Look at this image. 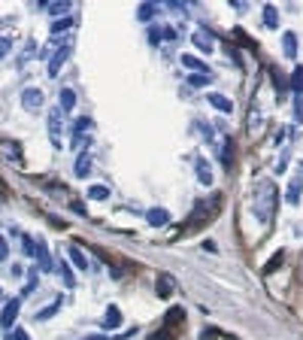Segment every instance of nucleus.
I'll list each match as a JSON object with an SVG mask.
<instances>
[{"label": "nucleus", "instance_id": "obj_1", "mask_svg": "<svg viewBox=\"0 0 303 340\" xmlns=\"http://www.w3.org/2000/svg\"><path fill=\"white\" fill-rule=\"evenodd\" d=\"M22 103H25V109H39L43 106V91L39 88H25V95H22Z\"/></svg>", "mask_w": 303, "mask_h": 340}, {"label": "nucleus", "instance_id": "obj_2", "mask_svg": "<svg viewBox=\"0 0 303 340\" xmlns=\"http://www.w3.org/2000/svg\"><path fill=\"white\" fill-rule=\"evenodd\" d=\"M15 316H18V301H9V304L3 307V316H0V325L9 331L12 328V322H15Z\"/></svg>", "mask_w": 303, "mask_h": 340}, {"label": "nucleus", "instance_id": "obj_3", "mask_svg": "<svg viewBox=\"0 0 303 340\" xmlns=\"http://www.w3.org/2000/svg\"><path fill=\"white\" fill-rule=\"evenodd\" d=\"M173 289H176V279H173L170 273H161V276H158V295H161V298H170Z\"/></svg>", "mask_w": 303, "mask_h": 340}, {"label": "nucleus", "instance_id": "obj_4", "mask_svg": "<svg viewBox=\"0 0 303 340\" xmlns=\"http://www.w3.org/2000/svg\"><path fill=\"white\" fill-rule=\"evenodd\" d=\"M67 49H61V52H58V55H55V58H52V64H49V76H58V67H61V64H64V61H67Z\"/></svg>", "mask_w": 303, "mask_h": 340}, {"label": "nucleus", "instance_id": "obj_5", "mask_svg": "<svg viewBox=\"0 0 303 340\" xmlns=\"http://www.w3.org/2000/svg\"><path fill=\"white\" fill-rule=\"evenodd\" d=\"M122 325V313H118V307H109L106 310V328H118Z\"/></svg>", "mask_w": 303, "mask_h": 340}, {"label": "nucleus", "instance_id": "obj_6", "mask_svg": "<svg viewBox=\"0 0 303 340\" xmlns=\"http://www.w3.org/2000/svg\"><path fill=\"white\" fill-rule=\"evenodd\" d=\"M209 103H212L215 109H221V112H231V101H228L225 95H209Z\"/></svg>", "mask_w": 303, "mask_h": 340}, {"label": "nucleus", "instance_id": "obj_7", "mask_svg": "<svg viewBox=\"0 0 303 340\" xmlns=\"http://www.w3.org/2000/svg\"><path fill=\"white\" fill-rule=\"evenodd\" d=\"M194 43H197V46H200L203 52H209V49H212V46H215V36H212V34H203V31H200V34L194 36Z\"/></svg>", "mask_w": 303, "mask_h": 340}, {"label": "nucleus", "instance_id": "obj_8", "mask_svg": "<svg viewBox=\"0 0 303 340\" xmlns=\"http://www.w3.org/2000/svg\"><path fill=\"white\" fill-rule=\"evenodd\" d=\"M182 64H185V67H194V70H200V73H206V76H209V67H206L203 61H197V58H191V55H182Z\"/></svg>", "mask_w": 303, "mask_h": 340}, {"label": "nucleus", "instance_id": "obj_9", "mask_svg": "<svg viewBox=\"0 0 303 340\" xmlns=\"http://www.w3.org/2000/svg\"><path fill=\"white\" fill-rule=\"evenodd\" d=\"M170 216H167V210H149V222L152 225H164Z\"/></svg>", "mask_w": 303, "mask_h": 340}, {"label": "nucleus", "instance_id": "obj_10", "mask_svg": "<svg viewBox=\"0 0 303 340\" xmlns=\"http://www.w3.org/2000/svg\"><path fill=\"white\" fill-rule=\"evenodd\" d=\"M73 103H76V95H73L70 88H64V91H61V106H58V109H73Z\"/></svg>", "mask_w": 303, "mask_h": 340}, {"label": "nucleus", "instance_id": "obj_11", "mask_svg": "<svg viewBox=\"0 0 303 340\" xmlns=\"http://www.w3.org/2000/svg\"><path fill=\"white\" fill-rule=\"evenodd\" d=\"M285 55H288V58L297 55V40H294V34H285Z\"/></svg>", "mask_w": 303, "mask_h": 340}, {"label": "nucleus", "instance_id": "obj_12", "mask_svg": "<svg viewBox=\"0 0 303 340\" xmlns=\"http://www.w3.org/2000/svg\"><path fill=\"white\" fill-rule=\"evenodd\" d=\"M264 25L276 28V6H264Z\"/></svg>", "mask_w": 303, "mask_h": 340}, {"label": "nucleus", "instance_id": "obj_13", "mask_svg": "<svg viewBox=\"0 0 303 340\" xmlns=\"http://www.w3.org/2000/svg\"><path fill=\"white\" fill-rule=\"evenodd\" d=\"M297 192H300V176H297V179L291 182V188H288V201H291V204H297V198H300Z\"/></svg>", "mask_w": 303, "mask_h": 340}, {"label": "nucleus", "instance_id": "obj_14", "mask_svg": "<svg viewBox=\"0 0 303 340\" xmlns=\"http://www.w3.org/2000/svg\"><path fill=\"white\" fill-rule=\"evenodd\" d=\"M88 167H91V161H88V155H82V158L76 161V173H79V176H85V173H88Z\"/></svg>", "mask_w": 303, "mask_h": 340}, {"label": "nucleus", "instance_id": "obj_15", "mask_svg": "<svg viewBox=\"0 0 303 340\" xmlns=\"http://www.w3.org/2000/svg\"><path fill=\"white\" fill-rule=\"evenodd\" d=\"M70 258H73V261H76V265H79V268H82V271H85V268H88V261H85V255H82V252H79V249H70Z\"/></svg>", "mask_w": 303, "mask_h": 340}, {"label": "nucleus", "instance_id": "obj_16", "mask_svg": "<svg viewBox=\"0 0 303 340\" xmlns=\"http://www.w3.org/2000/svg\"><path fill=\"white\" fill-rule=\"evenodd\" d=\"M58 307H61V301H55L52 307H46V310H39V313H36V319H49V316H52V313H55Z\"/></svg>", "mask_w": 303, "mask_h": 340}, {"label": "nucleus", "instance_id": "obj_17", "mask_svg": "<svg viewBox=\"0 0 303 340\" xmlns=\"http://www.w3.org/2000/svg\"><path fill=\"white\" fill-rule=\"evenodd\" d=\"M88 195H91V198H94V201H103V198H106V195H109V192H106V188H103V185H94V188H91V192H88Z\"/></svg>", "mask_w": 303, "mask_h": 340}, {"label": "nucleus", "instance_id": "obj_18", "mask_svg": "<svg viewBox=\"0 0 303 340\" xmlns=\"http://www.w3.org/2000/svg\"><path fill=\"white\" fill-rule=\"evenodd\" d=\"M197 167H200V179H203V182H209V179H212V173H209V164H203V161H200Z\"/></svg>", "mask_w": 303, "mask_h": 340}, {"label": "nucleus", "instance_id": "obj_19", "mask_svg": "<svg viewBox=\"0 0 303 340\" xmlns=\"http://www.w3.org/2000/svg\"><path fill=\"white\" fill-rule=\"evenodd\" d=\"M294 88H297V91L303 88V67H297V70H294Z\"/></svg>", "mask_w": 303, "mask_h": 340}, {"label": "nucleus", "instance_id": "obj_20", "mask_svg": "<svg viewBox=\"0 0 303 340\" xmlns=\"http://www.w3.org/2000/svg\"><path fill=\"white\" fill-rule=\"evenodd\" d=\"M70 25H73V18H64V22H55V25H52V31H67Z\"/></svg>", "mask_w": 303, "mask_h": 340}, {"label": "nucleus", "instance_id": "obj_21", "mask_svg": "<svg viewBox=\"0 0 303 340\" xmlns=\"http://www.w3.org/2000/svg\"><path fill=\"white\" fill-rule=\"evenodd\" d=\"M9 46H12V43H9V40H6V36H0V58H3V55H6V52H9Z\"/></svg>", "mask_w": 303, "mask_h": 340}, {"label": "nucleus", "instance_id": "obj_22", "mask_svg": "<svg viewBox=\"0 0 303 340\" xmlns=\"http://www.w3.org/2000/svg\"><path fill=\"white\" fill-rule=\"evenodd\" d=\"M61 276H64V282H67V286H73V273L67 271V265H61Z\"/></svg>", "mask_w": 303, "mask_h": 340}, {"label": "nucleus", "instance_id": "obj_23", "mask_svg": "<svg viewBox=\"0 0 303 340\" xmlns=\"http://www.w3.org/2000/svg\"><path fill=\"white\" fill-rule=\"evenodd\" d=\"M212 76H191V85H206Z\"/></svg>", "mask_w": 303, "mask_h": 340}, {"label": "nucleus", "instance_id": "obj_24", "mask_svg": "<svg viewBox=\"0 0 303 340\" xmlns=\"http://www.w3.org/2000/svg\"><path fill=\"white\" fill-rule=\"evenodd\" d=\"M6 255H9V246H6V240L0 237V261H3V258H6Z\"/></svg>", "mask_w": 303, "mask_h": 340}, {"label": "nucleus", "instance_id": "obj_25", "mask_svg": "<svg viewBox=\"0 0 303 340\" xmlns=\"http://www.w3.org/2000/svg\"><path fill=\"white\" fill-rule=\"evenodd\" d=\"M9 340H28V334H25V331L18 328V331H12V334H9Z\"/></svg>", "mask_w": 303, "mask_h": 340}]
</instances>
